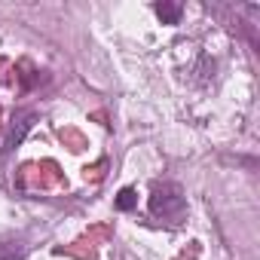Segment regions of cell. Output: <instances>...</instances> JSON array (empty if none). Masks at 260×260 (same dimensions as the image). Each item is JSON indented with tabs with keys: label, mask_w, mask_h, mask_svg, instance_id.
Listing matches in <instances>:
<instances>
[{
	"label": "cell",
	"mask_w": 260,
	"mask_h": 260,
	"mask_svg": "<svg viewBox=\"0 0 260 260\" xmlns=\"http://www.w3.org/2000/svg\"><path fill=\"white\" fill-rule=\"evenodd\" d=\"M135 202H138V196H135V190H119V196H116V208H122V211H132L135 208Z\"/></svg>",
	"instance_id": "3957f363"
},
{
	"label": "cell",
	"mask_w": 260,
	"mask_h": 260,
	"mask_svg": "<svg viewBox=\"0 0 260 260\" xmlns=\"http://www.w3.org/2000/svg\"><path fill=\"white\" fill-rule=\"evenodd\" d=\"M156 13L169 25H178V19H181V7H175V4H156Z\"/></svg>",
	"instance_id": "7a4b0ae2"
},
{
	"label": "cell",
	"mask_w": 260,
	"mask_h": 260,
	"mask_svg": "<svg viewBox=\"0 0 260 260\" xmlns=\"http://www.w3.org/2000/svg\"><path fill=\"white\" fill-rule=\"evenodd\" d=\"M150 211L159 217H169L172 223H178V217L184 214V196L178 187H156L153 190V199H150Z\"/></svg>",
	"instance_id": "6da1fadb"
}]
</instances>
